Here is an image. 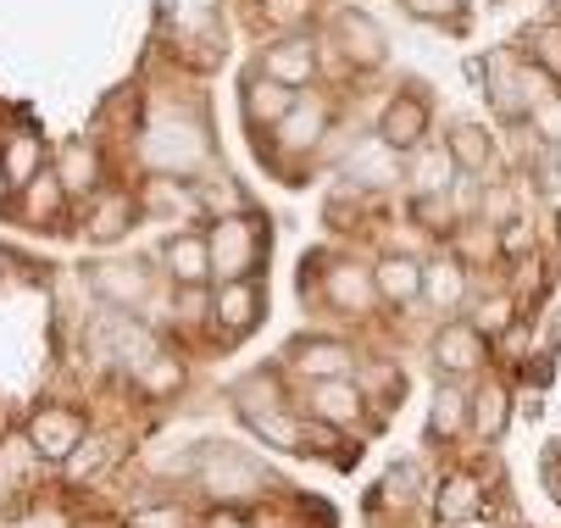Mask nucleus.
<instances>
[{
	"mask_svg": "<svg viewBox=\"0 0 561 528\" xmlns=\"http://www.w3.org/2000/svg\"><path fill=\"white\" fill-rule=\"evenodd\" d=\"M206 240H211V278H217V284L256 278L262 251H267V229H262V217H251V211L217 217Z\"/></svg>",
	"mask_w": 561,
	"mask_h": 528,
	"instance_id": "nucleus-1",
	"label": "nucleus"
},
{
	"mask_svg": "<svg viewBox=\"0 0 561 528\" xmlns=\"http://www.w3.org/2000/svg\"><path fill=\"white\" fill-rule=\"evenodd\" d=\"M28 445H34V457L45 462H67L78 445H84V417L67 412V406H39L28 417Z\"/></svg>",
	"mask_w": 561,
	"mask_h": 528,
	"instance_id": "nucleus-2",
	"label": "nucleus"
},
{
	"mask_svg": "<svg viewBox=\"0 0 561 528\" xmlns=\"http://www.w3.org/2000/svg\"><path fill=\"white\" fill-rule=\"evenodd\" d=\"M484 356H490V340L478 323H445L439 340H434V361H439L445 379H467V372L484 367Z\"/></svg>",
	"mask_w": 561,
	"mask_h": 528,
	"instance_id": "nucleus-3",
	"label": "nucleus"
},
{
	"mask_svg": "<svg viewBox=\"0 0 561 528\" xmlns=\"http://www.w3.org/2000/svg\"><path fill=\"white\" fill-rule=\"evenodd\" d=\"M306 406H311V417L323 423V428H356L367 395H362L356 379H317L311 395H306Z\"/></svg>",
	"mask_w": 561,
	"mask_h": 528,
	"instance_id": "nucleus-4",
	"label": "nucleus"
},
{
	"mask_svg": "<svg viewBox=\"0 0 561 528\" xmlns=\"http://www.w3.org/2000/svg\"><path fill=\"white\" fill-rule=\"evenodd\" d=\"M211 312H217V329H222L228 340L251 334V329H256V318H262V284H256V278L217 284V295H211Z\"/></svg>",
	"mask_w": 561,
	"mask_h": 528,
	"instance_id": "nucleus-5",
	"label": "nucleus"
},
{
	"mask_svg": "<svg viewBox=\"0 0 561 528\" xmlns=\"http://www.w3.org/2000/svg\"><path fill=\"white\" fill-rule=\"evenodd\" d=\"M423 134H428V101H423V95H394V101L383 106L378 139L394 145L400 157H412V150L423 145Z\"/></svg>",
	"mask_w": 561,
	"mask_h": 528,
	"instance_id": "nucleus-6",
	"label": "nucleus"
},
{
	"mask_svg": "<svg viewBox=\"0 0 561 528\" xmlns=\"http://www.w3.org/2000/svg\"><path fill=\"white\" fill-rule=\"evenodd\" d=\"M56 179L72 200H90L101 195V150L90 139H67L61 145V157H56Z\"/></svg>",
	"mask_w": 561,
	"mask_h": 528,
	"instance_id": "nucleus-7",
	"label": "nucleus"
},
{
	"mask_svg": "<svg viewBox=\"0 0 561 528\" xmlns=\"http://www.w3.org/2000/svg\"><path fill=\"white\" fill-rule=\"evenodd\" d=\"M334 34H340V56H345L351 67H383L389 45H383V28H378L367 12H340Z\"/></svg>",
	"mask_w": 561,
	"mask_h": 528,
	"instance_id": "nucleus-8",
	"label": "nucleus"
},
{
	"mask_svg": "<svg viewBox=\"0 0 561 528\" xmlns=\"http://www.w3.org/2000/svg\"><path fill=\"white\" fill-rule=\"evenodd\" d=\"M239 101H245V123L251 128H278L289 117V106L300 101L289 84L267 79V72H256V79H245V90H239Z\"/></svg>",
	"mask_w": 561,
	"mask_h": 528,
	"instance_id": "nucleus-9",
	"label": "nucleus"
},
{
	"mask_svg": "<svg viewBox=\"0 0 561 528\" xmlns=\"http://www.w3.org/2000/svg\"><path fill=\"white\" fill-rule=\"evenodd\" d=\"M329 123H334V117H329V106H323V101H295V106H289V117H284L273 134H278V145H284V150L306 157V150H317V145H323Z\"/></svg>",
	"mask_w": 561,
	"mask_h": 528,
	"instance_id": "nucleus-10",
	"label": "nucleus"
},
{
	"mask_svg": "<svg viewBox=\"0 0 561 528\" xmlns=\"http://www.w3.org/2000/svg\"><path fill=\"white\" fill-rule=\"evenodd\" d=\"M373 284H378V300H389V307H412V300H423V262L417 256H378Z\"/></svg>",
	"mask_w": 561,
	"mask_h": 528,
	"instance_id": "nucleus-11",
	"label": "nucleus"
},
{
	"mask_svg": "<svg viewBox=\"0 0 561 528\" xmlns=\"http://www.w3.org/2000/svg\"><path fill=\"white\" fill-rule=\"evenodd\" d=\"M423 300L434 312H456L461 300H467V267L456 256H434L423 262Z\"/></svg>",
	"mask_w": 561,
	"mask_h": 528,
	"instance_id": "nucleus-12",
	"label": "nucleus"
},
{
	"mask_svg": "<svg viewBox=\"0 0 561 528\" xmlns=\"http://www.w3.org/2000/svg\"><path fill=\"white\" fill-rule=\"evenodd\" d=\"M162 262H168L173 284H206L211 278V240L206 234H173L162 245Z\"/></svg>",
	"mask_w": 561,
	"mask_h": 528,
	"instance_id": "nucleus-13",
	"label": "nucleus"
},
{
	"mask_svg": "<svg viewBox=\"0 0 561 528\" xmlns=\"http://www.w3.org/2000/svg\"><path fill=\"white\" fill-rule=\"evenodd\" d=\"M262 72H267V79H278V84H289V90L311 84V72H317V50H311V39H278V45H267Z\"/></svg>",
	"mask_w": 561,
	"mask_h": 528,
	"instance_id": "nucleus-14",
	"label": "nucleus"
},
{
	"mask_svg": "<svg viewBox=\"0 0 561 528\" xmlns=\"http://www.w3.org/2000/svg\"><path fill=\"white\" fill-rule=\"evenodd\" d=\"M329 300L340 312H367L373 300H378V284H373V267H356V262H340V267H329Z\"/></svg>",
	"mask_w": 561,
	"mask_h": 528,
	"instance_id": "nucleus-15",
	"label": "nucleus"
},
{
	"mask_svg": "<svg viewBox=\"0 0 561 528\" xmlns=\"http://www.w3.org/2000/svg\"><path fill=\"white\" fill-rule=\"evenodd\" d=\"M128 217H134V200L123 195V190H101V195H90V211H84V234L90 240H117L123 229H128Z\"/></svg>",
	"mask_w": 561,
	"mask_h": 528,
	"instance_id": "nucleus-16",
	"label": "nucleus"
},
{
	"mask_svg": "<svg viewBox=\"0 0 561 528\" xmlns=\"http://www.w3.org/2000/svg\"><path fill=\"white\" fill-rule=\"evenodd\" d=\"M295 367L306 372L311 384H317V379H351L356 356H351L345 345H334V340H311V345H295Z\"/></svg>",
	"mask_w": 561,
	"mask_h": 528,
	"instance_id": "nucleus-17",
	"label": "nucleus"
},
{
	"mask_svg": "<svg viewBox=\"0 0 561 528\" xmlns=\"http://www.w3.org/2000/svg\"><path fill=\"white\" fill-rule=\"evenodd\" d=\"M389 179H400V150L373 134L367 145H356V157H351V184H389Z\"/></svg>",
	"mask_w": 561,
	"mask_h": 528,
	"instance_id": "nucleus-18",
	"label": "nucleus"
},
{
	"mask_svg": "<svg viewBox=\"0 0 561 528\" xmlns=\"http://www.w3.org/2000/svg\"><path fill=\"white\" fill-rule=\"evenodd\" d=\"M251 428H256L267 445H278V450H311V445H323V434H311L306 423H295L284 406H278V412H262V417H251Z\"/></svg>",
	"mask_w": 561,
	"mask_h": 528,
	"instance_id": "nucleus-19",
	"label": "nucleus"
},
{
	"mask_svg": "<svg viewBox=\"0 0 561 528\" xmlns=\"http://www.w3.org/2000/svg\"><path fill=\"white\" fill-rule=\"evenodd\" d=\"M445 150L456 157V168H467V173H484L490 168V157H495V139L478 128V123H456L450 128V139H445Z\"/></svg>",
	"mask_w": 561,
	"mask_h": 528,
	"instance_id": "nucleus-20",
	"label": "nucleus"
},
{
	"mask_svg": "<svg viewBox=\"0 0 561 528\" xmlns=\"http://www.w3.org/2000/svg\"><path fill=\"white\" fill-rule=\"evenodd\" d=\"M0 162H7V179H12V190H23L28 179H39V173H45V145H39L34 134H18L7 150H0Z\"/></svg>",
	"mask_w": 561,
	"mask_h": 528,
	"instance_id": "nucleus-21",
	"label": "nucleus"
},
{
	"mask_svg": "<svg viewBox=\"0 0 561 528\" xmlns=\"http://www.w3.org/2000/svg\"><path fill=\"white\" fill-rule=\"evenodd\" d=\"M523 50H528V61L545 72L550 84H561V23H539V28H528V34H523Z\"/></svg>",
	"mask_w": 561,
	"mask_h": 528,
	"instance_id": "nucleus-22",
	"label": "nucleus"
},
{
	"mask_svg": "<svg viewBox=\"0 0 561 528\" xmlns=\"http://www.w3.org/2000/svg\"><path fill=\"white\" fill-rule=\"evenodd\" d=\"M450 173H456V157L450 150H412V179H417V195H445L450 190Z\"/></svg>",
	"mask_w": 561,
	"mask_h": 528,
	"instance_id": "nucleus-23",
	"label": "nucleus"
},
{
	"mask_svg": "<svg viewBox=\"0 0 561 528\" xmlns=\"http://www.w3.org/2000/svg\"><path fill=\"white\" fill-rule=\"evenodd\" d=\"M23 190H28V211H23V217H28V229H45L39 217H56V211H61V200H72V195L61 190L56 168H50V173H39V179H28Z\"/></svg>",
	"mask_w": 561,
	"mask_h": 528,
	"instance_id": "nucleus-24",
	"label": "nucleus"
},
{
	"mask_svg": "<svg viewBox=\"0 0 561 528\" xmlns=\"http://www.w3.org/2000/svg\"><path fill=\"white\" fill-rule=\"evenodd\" d=\"M506 390L501 384H484V390H478L472 395V428L478 434H484V439H501V428H506Z\"/></svg>",
	"mask_w": 561,
	"mask_h": 528,
	"instance_id": "nucleus-25",
	"label": "nucleus"
},
{
	"mask_svg": "<svg viewBox=\"0 0 561 528\" xmlns=\"http://www.w3.org/2000/svg\"><path fill=\"white\" fill-rule=\"evenodd\" d=\"M233 406L245 412V417H262V412H278L284 401H278V384L267 379V372H256V379L233 384Z\"/></svg>",
	"mask_w": 561,
	"mask_h": 528,
	"instance_id": "nucleus-26",
	"label": "nucleus"
},
{
	"mask_svg": "<svg viewBox=\"0 0 561 528\" xmlns=\"http://www.w3.org/2000/svg\"><path fill=\"white\" fill-rule=\"evenodd\" d=\"M467 417H472V401H467L461 390H450V384H445V390L434 395V412H428V428H434V434H456V428H461Z\"/></svg>",
	"mask_w": 561,
	"mask_h": 528,
	"instance_id": "nucleus-27",
	"label": "nucleus"
},
{
	"mask_svg": "<svg viewBox=\"0 0 561 528\" xmlns=\"http://www.w3.org/2000/svg\"><path fill=\"white\" fill-rule=\"evenodd\" d=\"M478 512V484L467 479V473H456L445 490H439V523H461V517H472Z\"/></svg>",
	"mask_w": 561,
	"mask_h": 528,
	"instance_id": "nucleus-28",
	"label": "nucleus"
},
{
	"mask_svg": "<svg viewBox=\"0 0 561 528\" xmlns=\"http://www.w3.org/2000/svg\"><path fill=\"white\" fill-rule=\"evenodd\" d=\"M311 7L317 0H262V18L273 28H300V23H311Z\"/></svg>",
	"mask_w": 561,
	"mask_h": 528,
	"instance_id": "nucleus-29",
	"label": "nucleus"
},
{
	"mask_svg": "<svg viewBox=\"0 0 561 528\" xmlns=\"http://www.w3.org/2000/svg\"><path fill=\"white\" fill-rule=\"evenodd\" d=\"M95 284L112 289V295H139V289H145V273H139V267L128 273V262H106V267L95 273Z\"/></svg>",
	"mask_w": 561,
	"mask_h": 528,
	"instance_id": "nucleus-30",
	"label": "nucleus"
},
{
	"mask_svg": "<svg viewBox=\"0 0 561 528\" xmlns=\"http://www.w3.org/2000/svg\"><path fill=\"white\" fill-rule=\"evenodd\" d=\"M195 200L201 206H211V211H222V217H233V211H245V200H239V190L222 179V184H201L195 190Z\"/></svg>",
	"mask_w": 561,
	"mask_h": 528,
	"instance_id": "nucleus-31",
	"label": "nucleus"
},
{
	"mask_svg": "<svg viewBox=\"0 0 561 528\" xmlns=\"http://www.w3.org/2000/svg\"><path fill=\"white\" fill-rule=\"evenodd\" d=\"M128 528H190V517H184V506H145V512H134Z\"/></svg>",
	"mask_w": 561,
	"mask_h": 528,
	"instance_id": "nucleus-32",
	"label": "nucleus"
},
{
	"mask_svg": "<svg viewBox=\"0 0 561 528\" xmlns=\"http://www.w3.org/2000/svg\"><path fill=\"white\" fill-rule=\"evenodd\" d=\"M101 462H106V445H101V439H84V445H78V450H72V457H67L61 468H67L72 479H84V473H95Z\"/></svg>",
	"mask_w": 561,
	"mask_h": 528,
	"instance_id": "nucleus-33",
	"label": "nucleus"
},
{
	"mask_svg": "<svg viewBox=\"0 0 561 528\" xmlns=\"http://www.w3.org/2000/svg\"><path fill=\"white\" fill-rule=\"evenodd\" d=\"M407 7L428 23H461V0H407Z\"/></svg>",
	"mask_w": 561,
	"mask_h": 528,
	"instance_id": "nucleus-34",
	"label": "nucleus"
},
{
	"mask_svg": "<svg viewBox=\"0 0 561 528\" xmlns=\"http://www.w3.org/2000/svg\"><path fill=\"white\" fill-rule=\"evenodd\" d=\"M383 490H389V501L412 506V501H417V468H394V473L383 479Z\"/></svg>",
	"mask_w": 561,
	"mask_h": 528,
	"instance_id": "nucleus-35",
	"label": "nucleus"
},
{
	"mask_svg": "<svg viewBox=\"0 0 561 528\" xmlns=\"http://www.w3.org/2000/svg\"><path fill=\"white\" fill-rule=\"evenodd\" d=\"M206 307H211L206 284H179V312H184L190 323H201V318H206Z\"/></svg>",
	"mask_w": 561,
	"mask_h": 528,
	"instance_id": "nucleus-36",
	"label": "nucleus"
},
{
	"mask_svg": "<svg viewBox=\"0 0 561 528\" xmlns=\"http://www.w3.org/2000/svg\"><path fill=\"white\" fill-rule=\"evenodd\" d=\"M179 379H184V367H179V361H156V367L145 372V390H150V395H162V390H173Z\"/></svg>",
	"mask_w": 561,
	"mask_h": 528,
	"instance_id": "nucleus-37",
	"label": "nucleus"
},
{
	"mask_svg": "<svg viewBox=\"0 0 561 528\" xmlns=\"http://www.w3.org/2000/svg\"><path fill=\"white\" fill-rule=\"evenodd\" d=\"M506 323H512V300H495V307L478 312V329H484V334H501Z\"/></svg>",
	"mask_w": 561,
	"mask_h": 528,
	"instance_id": "nucleus-38",
	"label": "nucleus"
},
{
	"mask_svg": "<svg viewBox=\"0 0 561 528\" xmlns=\"http://www.w3.org/2000/svg\"><path fill=\"white\" fill-rule=\"evenodd\" d=\"M18 528H67L61 517H50V512H34V517H23Z\"/></svg>",
	"mask_w": 561,
	"mask_h": 528,
	"instance_id": "nucleus-39",
	"label": "nucleus"
},
{
	"mask_svg": "<svg viewBox=\"0 0 561 528\" xmlns=\"http://www.w3.org/2000/svg\"><path fill=\"white\" fill-rule=\"evenodd\" d=\"M206 528H245V523H239V517H233V512H217V517H211V523H206Z\"/></svg>",
	"mask_w": 561,
	"mask_h": 528,
	"instance_id": "nucleus-40",
	"label": "nucleus"
},
{
	"mask_svg": "<svg viewBox=\"0 0 561 528\" xmlns=\"http://www.w3.org/2000/svg\"><path fill=\"white\" fill-rule=\"evenodd\" d=\"M7 195H12V179H7V162H0V206H7Z\"/></svg>",
	"mask_w": 561,
	"mask_h": 528,
	"instance_id": "nucleus-41",
	"label": "nucleus"
},
{
	"mask_svg": "<svg viewBox=\"0 0 561 528\" xmlns=\"http://www.w3.org/2000/svg\"><path fill=\"white\" fill-rule=\"evenodd\" d=\"M0 273H7V251H0Z\"/></svg>",
	"mask_w": 561,
	"mask_h": 528,
	"instance_id": "nucleus-42",
	"label": "nucleus"
}]
</instances>
